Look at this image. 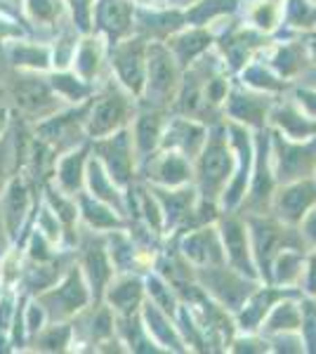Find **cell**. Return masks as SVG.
Listing matches in <instances>:
<instances>
[{
    "label": "cell",
    "instance_id": "1",
    "mask_svg": "<svg viewBox=\"0 0 316 354\" xmlns=\"http://www.w3.org/2000/svg\"><path fill=\"white\" fill-rule=\"evenodd\" d=\"M234 165H236V158L232 156L227 137L220 130L210 133V137H205L203 149L196 156V182L205 201H212L227 189L234 175Z\"/></svg>",
    "mask_w": 316,
    "mask_h": 354
},
{
    "label": "cell",
    "instance_id": "2",
    "mask_svg": "<svg viewBox=\"0 0 316 354\" xmlns=\"http://www.w3.org/2000/svg\"><path fill=\"white\" fill-rule=\"evenodd\" d=\"M128 95L116 85H109L104 93L93 100V106H90L88 118H85V130L93 140H100V137H106L123 128L125 121H128Z\"/></svg>",
    "mask_w": 316,
    "mask_h": 354
},
{
    "label": "cell",
    "instance_id": "3",
    "mask_svg": "<svg viewBox=\"0 0 316 354\" xmlns=\"http://www.w3.org/2000/svg\"><path fill=\"white\" fill-rule=\"evenodd\" d=\"M177 88H180V73H177L175 57L170 55V50L160 48V45L149 48L147 81H145V93L149 95V102H154V104H168V102L175 100Z\"/></svg>",
    "mask_w": 316,
    "mask_h": 354
},
{
    "label": "cell",
    "instance_id": "4",
    "mask_svg": "<svg viewBox=\"0 0 316 354\" xmlns=\"http://www.w3.org/2000/svg\"><path fill=\"white\" fill-rule=\"evenodd\" d=\"M95 149L100 153V163L111 175L116 185H128L132 168H135V153H132V140L125 128L116 130V133L100 137L95 142Z\"/></svg>",
    "mask_w": 316,
    "mask_h": 354
},
{
    "label": "cell",
    "instance_id": "5",
    "mask_svg": "<svg viewBox=\"0 0 316 354\" xmlns=\"http://www.w3.org/2000/svg\"><path fill=\"white\" fill-rule=\"evenodd\" d=\"M40 302L45 305L43 310L53 319L71 317V314L80 312L90 302V290L85 286L83 274L78 270H71L62 281V286H55V290L40 295Z\"/></svg>",
    "mask_w": 316,
    "mask_h": 354
},
{
    "label": "cell",
    "instance_id": "6",
    "mask_svg": "<svg viewBox=\"0 0 316 354\" xmlns=\"http://www.w3.org/2000/svg\"><path fill=\"white\" fill-rule=\"evenodd\" d=\"M147 45L142 41H128L113 53V68L120 85L132 95L142 97L147 81Z\"/></svg>",
    "mask_w": 316,
    "mask_h": 354
},
{
    "label": "cell",
    "instance_id": "7",
    "mask_svg": "<svg viewBox=\"0 0 316 354\" xmlns=\"http://www.w3.org/2000/svg\"><path fill=\"white\" fill-rule=\"evenodd\" d=\"M220 236H222V248H224V258L232 262V270L239 272L241 277L248 274L250 279H255V255H252L250 241H248V230L245 225L236 218H227L220 227Z\"/></svg>",
    "mask_w": 316,
    "mask_h": 354
},
{
    "label": "cell",
    "instance_id": "8",
    "mask_svg": "<svg viewBox=\"0 0 316 354\" xmlns=\"http://www.w3.org/2000/svg\"><path fill=\"white\" fill-rule=\"evenodd\" d=\"M316 203V182L312 180H295L288 182L286 189L274 198V208H277L279 220L288 222V225H300V220L307 215V210Z\"/></svg>",
    "mask_w": 316,
    "mask_h": 354
},
{
    "label": "cell",
    "instance_id": "9",
    "mask_svg": "<svg viewBox=\"0 0 316 354\" xmlns=\"http://www.w3.org/2000/svg\"><path fill=\"white\" fill-rule=\"evenodd\" d=\"M182 253L187 260H192L196 267H215L224 265V248H222V236L215 227H203V230L192 232L182 241Z\"/></svg>",
    "mask_w": 316,
    "mask_h": 354
},
{
    "label": "cell",
    "instance_id": "10",
    "mask_svg": "<svg viewBox=\"0 0 316 354\" xmlns=\"http://www.w3.org/2000/svg\"><path fill=\"white\" fill-rule=\"evenodd\" d=\"M28 205H31V198H28V187L21 177H15V180L8 182V187L3 189V196H0V213H3V222H5V232H8L10 239L17 236L21 222H24Z\"/></svg>",
    "mask_w": 316,
    "mask_h": 354
},
{
    "label": "cell",
    "instance_id": "11",
    "mask_svg": "<svg viewBox=\"0 0 316 354\" xmlns=\"http://www.w3.org/2000/svg\"><path fill=\"white\" fill-rule=\"evenodd\" d=\"M277 153H279V177L284 182L302 180L316 165L314 147L288 145V142H281V137H277Z\"/></svg>",
    "mask_w": 316,
    "mask_h": 354
},
{
    "label": "cell",
    "instance_id": "12",
    "mask_svg": "<svg viewBox=\"0 0 316 354\" xmlns=\"http://www.w3.org/2000/svg\"><path fill=\"white\" fill-rule=\"evenodd\" d=\"M205 133L203 125H198L192 118H180V121L170 123L163 133V145L168 149H175L180 153H185L187 158H196L198 151L203 149L205 145Z\"/></svg>",
    "mask_w": 316,
    "mask_h": 354
},
{
    "label": "cell",
    "instance_id": "13",
    "mask_svg": "<svg viewBox=\"0 0 316 354\" xmlns=\"http://www.w3.org/2000/svg\"><path fill=\"white\" fill-rule=\"evenodd\" d=\"M55 100H57V95L53 93V85L36 81V78H24V81H19L15 88L17 106H21L26 113L40 116V113L53 109Z\"/></svg>",
    "mask_w": 316,
    "mask_h": 354
},
{
    "label": "cell",
    "instance_id": "14",
    "mask_svg": "<svg viewBox=\"0 0 316 354\" xmlns=\"http://www.w3.org/2000/svg\"><path fill=\"white\" fill-rule=\"evenodd\" d=\"M163 133H165V123L163 116L158 111H145L137 116L135 121V147L137 153L142 158H149L154 151L158 149V145L163 142Z\"/></svg>",
    "mask_w": 316,
    "mask_h": 354
},
{
    "label": "cell",
    "instance_id": "15",
    "mask_svg": "<svg viewBox=\"0 0 316 354\" xmlns=\"http://www.w3.org/2000/svg\"><path fill=\"white\" fill-rule=\"evenodd\" d=\"M154 175L160 185L165 187H180L192 177V165H189L187 156L180 151H165L154 161Z\"/></svg>",
    "mask_w": 316,
    "mask_h": 354
},
{
    "label": "cell",
    "instance_id": "16",
    "mask_svg": "<svg viewBox=\"0 0 316 354\" xmlns=\"http://www.w3.org/2000/svg\"><path fill=\"white\" fill-rule=\"evenodd\" d=\"M142 281L132 277H123L118 281H111V286L106 290V298L113 305V310L120 312L123 317H132V312L140 307L142 302Z\"/></svg>",
    "mask_w": 316,
    "mask_h": 354
},
{
    "label": "cell",
    "instance_id": "17",
    "mask_svg": "<svg viewBox=\"0 0 316 354\" xmlns=\"http://www.w3.org/2000/svg\"><path fill=\"white\" fill-rule=\"evenodd\" d=\"M85 149L71 151L66 156L59 158L57 163V180H59V187L64 194H76L83 185V175H85Z\"/></svg>",
    "mask_w": 316,
    "mask_h": 354
},
{
    "label": "cell",
    "instance_id": "18",
    "mask_svg": "<svg viewBox=\"0 0 316 354\" xmlns=\"http://www.w3.org/2000/svg\"><path fill=\"white\" fill-rule=\"evenodd\" d=\"M88 253H85L83 258V267H85V274H88L90 283H93V288H97V293H102L104 286L109 281H111V262H109V255L104 250V245H90V248H85Z\"/></svg>",
    "mask_w": 316,
    "mask_h": 354
},
{
    "label": "cell",
    "instance_id": "19",
    "mask_svg": "<svg viewBox=\"0 0 316 354\" xmlns=\"http://www.w3.org/2000/svg\"><path fill=\"white\" fill-rule=\"evenodd\" d=\"M97 17H100L102 28H106L111 36H123L130 28V8L120 0H102L100 10H97Z\"/></svg>",
    "mask_w": 316,
    "mask_h": 354
},
{
    "label": "cell",
    "instance_id": "20",
    "mask_svg": "<svg viewBox=\"0 0 316 354\" xmlns=\"http://www.w3.org/2000/svg\"><path fill=\"white\" fill-rule=\"evenodd\" d=\"M85 175H88L90 189H93L95 198L120 208V196H118V189H116V182H113L111 175L104 170V165H102L100 161H90L88 168H85Z\"/></svg>",
    "mask_w": 316,
    "mask_h": 354
},
{
    "label": "cell",
    "instance_id": "21",
    "mask_svg": "<svg viewBox=\"0 0 316 354\" xmlns=\"http://www.w3.org/2000/svg\"><path fill=\"white\" fill-rule=\"evenodd\" d=\"M80 213L88 220L90 227L95 230H113V227H120V220L111 213V208L100 201V198H90V196H80Z\"/></svg>",
    "mask_w": 316,
    "mask_h": 354
},
{
    "label": "cell",
    "instance_id": "22",
    "mask_svg": "<svg viewBox=\"0 0 316 354\" xmlns=\"http://www.w3.org/2000/svg\"><path fill=\"white\" fill-rule=\"evenodd\" d=\"M274 277L279 283H292L304 274V255L292 253V250H279L274 258Z\"/></svg>",
    "mask_w": 316,
    "mask_h": 354
},
{
    "label": "cell",
    "instance_id": "23",
    "mask_svg": "<svg viewBox=\"0 0 316 354\" xmlns=\"http://www.w3.org/2000/svg\"><path fill=\"white\" fill-rule=\"evenodd\" d=\"M269 330H284V333H290V330H297L302 326V314L297 312V307L292 302H281L277 310H272L267 324H264Z\"/></svg>",
    "mask_w": 316,
    "mask_h": 354
},
{
    "label": "cell",
    "instance_id": "24",
    "mask_svg": "<svg viewBox=\"0 0 316 354\" xmlns=\"http://www.w3.org/2000/svg\"><path fill=\"white\" fill-rule=\"evenodd\" d=\"M232 116L236 121L243 123H260L262 113H264V104L260 97H243L241 93L232 95V106H229Z\"/></svg>",
    "mask_w": 316,
    "mask_h": 354
},
{
    "label": "cell",
    "instance_id": "25",
    "mask_svg": "<svg viewBox=\"0 0 316 354\" xmlns=\"http://www.w3.org/2000/svg\"><path fill=\"white\" fill-rule=\"evenodd\" d=\"M100 59H102V48L97 41H83L78 48V55H76V66H78V73L85 83L97 73L100 68Z\"/></svg>",
    "mask_w": 316,
    "mask_h": 354
},
{
    "label": "cell",
    "instance_id": "26",
    "mask_svg": "<svg viewBox=\"0 0 316 354\" xmlns=\"http://www.w3.org/2000/svg\"><path fill=\"white\" fill-rule=\"evenodd\" d=\"M12 62L17 66H26V68H48L50 53H48V48L19 43L12 48Z\"/></svg>",
    "mask_w": 316,
    "mask_h": 354
},
{
    "label": "cell",
    "instance_id": "27",
    "mask_svg": "<svg viewBox=\"0 0 316 354\" xmlns=\"http://www.w3.org/2000/svg\"><path fill=\"white\" fill-rule=\"evenodd\" d=\"M145 319H147V324H149L147 328L160 335V342H168V347H175V350H180L182 340L177 338L175 330L168 326V319H165V314L158 312V305H147Z\"/></svg>",
    "mask_w": 316,
    "mask_h": 354
},
{
    "label": "cell",
    "instance_id": "28",
    "mask_svg": "<svg viewBox=\"0 0 316 354\" xmlns=\"http://www.w3.org/2000/svg\"><path fill=\"white\" fill-rule=\"evenodd\" d=\"M210 38L205 36V33H198V31H192V33H185L182 38H177V41H172V50H175V55L180 57L182 62L192 59L196 53H203L205 48H208Z\"/></svg>",
    "mask_w": 316,
    "mask_h": 354
},
{
    "label": "cell",
    "instance_id": "29",
    "mask_svg": "<svg viewBox=\"0 0 316 354\" xmlns=\"http://www.w3.org/2000/svg\"><path fill=\"white\" fill-rule=\"evenodd\" d=\"M279 125L286 133V137L290 140H302V137H309L314 130V123H309L307 118H302L300 113H292L290 109H284L279 116Z\"/></svg>",
    "mask_w": 316,
    "mask_h": 354
},
{
    "label": "cell",
    "instance_id": "30",
    "mask_svg": "<svg viewBox=\"0 0 316 354\" xmlns=\"http://www.w3.org/2000/svg\"><path fill=\"white\" fill-rule=\"evenodd\" d=\"M68 335H71V328L68 326H53L48 333L40 335L38 347L40 350H64V345H68Z\"/></svg>",
    "mask_w": 316,
    "mask_h": 354
},
{
    "label": "cell",
    "instance_id": "31",
    "mask_svg": "<svg viewBox=\"0 0 316 354\" xmlns=\"http://www.w3.org/2000/svg\"><path fill=\"white\" fill-rule=\"evenodd\" d=\"M26 8L36 21H55V17L59 15L57 0H26Z\"/></svg>",
    "mask_w": 316,
    "mask_h": 354
},
{
    "label": "cell",
    "instance_id": "32",
    "mask_svg": "<svg viewBox=\"0 0 316 354\" xmlns=\"http://www.w3.org/2000/svg\"><path fill=\"white\" fill-rule=\"evenodd\" d=\"M50 201H53L55 205V210H57V218H59L62 222H64L66 227H71L73 222H76L78 218V208H76V203L71 201V198H64L62 194H57L55 196V192H50Z\"/></svg>",
    "mask_w": 316,
    "mask_h": 354
},
{
    "label": "cell",
    "instance_id": "33",
    "mask_svg": "<svg viewBox=\"0 0 316 354\" xmlns=\"http://www.w3.org/2000/svg\"><path fill=\"white\" fill-rule=\"evenodd\" d=\"M300 225H302L304 241L316 248V203L307 210V215H304V218L300 220Z\"/></svg>",
    "mask_w": 316,
    "mask_h": 354
},
{
    "label": "cell",
    "instance_id": "34",
    "mask_svg": "<svg viewBox=\"0 0 316 354\" xmlns=\"http://www.w3.org/2000/svg\"><path fill=\"white\" fill-rule=\"evenodd\" d=\"M304 288L307 293L316 295V255H312L304 265Z\"/></svg>",
    "mask_w": 316,
    "mask_h": 354
},
{
    "label": "cell",
    "instance_id": "35",
    "mask_svg": "<svg viewBox=\"0 0 316 354\" xmlns=\"http://www.w3.org/2000/svg\"><path fill=\"white\" fill-rule=\"evenodd\" d=\"M8 170H10V145L5 140H0V189L5 187Z\"/></svg>",
    "mask_w": 316,
    "mask_h": 354
},
{
    "label": "cell",
    "instance_id": "36",
    "mask_svg": "<svg viewBox=\"0 0 316 354\" xmlns=\"http://www.w3.org/2000/svg\"><path fill=\"white\" fill-rule=\"evenodd\" d=\"M5 243H8V239H5V222H3V213H0V255H3Z\"/></svg>",
    "mask_w": 316,
    "mask_h": 354
},
{
    "label": "cell",
    "instance_id": "37",
    "mask_svg": "<svg viewBox=\"0 0 316 354\" xmlns=\"http://www.w3.org/2000/svg\"><path fill=\"white\" fill-rule=\"evenodd\" d=\"M5 125H8V109H5V106H0V133H3Z\"/></svg>",
    "mask_w": 316,
    "mask_h": 354
},
{
    "label": "cell",
    "instance_id": "38",
    "mask_svg": "<svg viewBox=\"0 0 316 354\" xmlns=\"http://www.w3.org/2000/svg\"><path fill=\"white\" fill-rule=\"evenodd\" d=\"M0 97H3V90H0Z\"/></svg>",
    "mask_w": 316,
    "mask_h": 354
},
{
    "label": "cell",
    "instance_id": "39",
    "mask_svg": "<svg viewBox=\"0 0 316 354\" xmlns=\"http://www.w3.org/2000/svg\"><path fill=\"white\" fill-rule=\"evenodd\" d=\"M312 3H314V5H316V0H312Z\"/></svg>",
    "mask_w": 316,
    "mask_h": 354
}]
</instances>
